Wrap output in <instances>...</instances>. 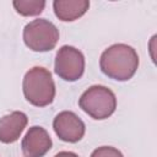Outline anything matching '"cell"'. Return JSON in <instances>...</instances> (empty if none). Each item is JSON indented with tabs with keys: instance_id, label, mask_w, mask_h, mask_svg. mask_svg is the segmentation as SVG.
<instances>
[{
	"instance_id": "8fae6325",
	"label": "cell",
	"mask_w": 157,
	"mask_h": 157,
	"mask_svg": "<svg viewBox=\"0 0 157 157\" xmlns=\"http://www.w3.org/2000/svg\"><path fill=\"white\" fill-rule=\"evenodd\" d=\"M91 157H124L123 153L112 146H101L98 148H96L92 153Z\"/></svg>"
},
{
	"instance_id": "6da1fadb",
	"label": "cell",
	"mask_w": 157,
	"mask_h": 157,
	"mask_svg": "<svg viewBox=\"0 0 157 157\" xmlns=\"http://www.w3.org/2000/svg\"><path fill=\"white\" fill-rule=\"evenodd\" d=\"M99 66L104 75L118 81L130 80L139 67L136 50L124 43L108 47L101 55Z\"/></svg>"
},
{
	"instance_id": "3957f363",
	"label": "cell",
	"mask_w": 157,
	"mask_h": 157,
	"mask_svg": "<svg viewBox=\"0 0 157 157\" xmlns=\"http://www.w3.org/2000/svg\"><path fill=\"white\" fill-rule=\"evenodd\" d=\"M78 105L91 118L102 120L109 118L115 112L117 97L110 88L102 85H93L81 94Z\"/></svg>"
},
{
	"instance_id": "30bf717a",
	"label": "cell",
	"mask_w": 157,
	"mask_h": 157,
	"mask_svg": "<svg viewBox=\"0 0 157 157\" xmlns=\"http://www.w3.org/2000/svg\"><path fill=\"white\" fill-rule=\"evenodd\" d=\"M12 5L17 11V13L22 16H37L43 11L45 6V1L44 0H15Z\"/></svg>"
},
{
	"instance_id": "7a4b0ae2",
	"label": "cell",
	"mask_w": 157,
	"mask_h": 157,
	"mask_svg": "<svg viewBox=\"0 0 157 157\" xmlns=\"http://www.w3.org/2000/svg\"><path fill=\"white\" fill-rule=\"evenodd\" d=\"M23 96L32 105H49L55 97V83L49 70L43 66L29 69L22 81Z\"/></svg>"
},
{
	"instance_id": "52a82bcc",
	"label": "cell",
	"mask_w": 157,
	"mask_h": 157,
	"mask_svg": "<svg viewBox=\"0 0 157 157\" xmlns=\"http://www.w3.org/2000/svg\"><path fill=\"white\" fill-rule=\"evenodd\" d=\"M22 153L25 157H43L52 148V139L42 126H32L22 139Z\"/></svg>"
},
{
	"instance_id": "5b68a950",
	"label": "cell",
	"mask_w": 157,
	"mask_h": 157,
	"mask_svg": "<svg viewBox=\"0 0 157 157\" xmlns=\"http://www.w3.org/2000/svg\"><path fill=\"white\" fill-rule=\"evenodd\" d=\"M55 74L65 81L78 80L85 71V56L72 45H63L55 56Z\"/></svg>"
},
{
	"instance_id": "7c38bea8",
	"label": "cell",
	"mask_w": 157,
	"mask_h": 157,
	"mask_svg": "<svg viewBox=\"0 0 157 157\" xmlns=\"http://www.w3.org/2000/svg\"><path fill=\"white\" fill-rule=\"evenodd\" d=\"M54 157H78V156L74 152H70V151H61V152L56 153Z\"/></svg>"
},
{
	"instance_id": "ba28073f",
	"label": "cell",
	"mask_w": 157,
	"mask_h": 157,
	"mask_svg": "<svg viewBox=\"0 0 157 157\" xmlns=\"http://www.w3.org/2000/svg\"><path fill=\"white\" fill-rule=\"evenodd\" d=\"M27 115L23 112H11L0 118V142L12 144L18 140L27 125Z\"/></svg>"
},
{
	"instance_id": "9c48e42d",
	"label": "cell",
	"mask_w": 157,
	"mask_h": 157,
	"mask_svg": "<svg viewBox=\"0 0 157 157\" xmlns=\"http://www.w3.org/2000/svg\"><path fill=\"white\" fill-rule=\"evenodd\" d=\"M88 7L87 0H55L53 2L55 16L61 21H75L83 16Z\"/></svg>"
},
{
	"instance_id": "8992f818",
	"label": "cell",
	"mask_w": 157,
	"mask_h": 157,
	"mask_svg": "<svg viewBox=\"0 0 157 157\" xmlns=\"http://www.w3.org/2000/svg\"><path fill=\"white\" fill-rule=\"evenodd\" d=\"M53 129L58 137L65 142H78L86 131L85 123L74 112H60L53 120Z\"/></svg>"
},
{
	"instance_id": "277c9868",
	"label": "cell",
	"mask_w": 157,
	"mask_h": 157,
	"mask_svg": "<svg viewBox=\"0 0 157 157\" xmlns=\"http://www.w3.org/2000/svg\"><path fill=\"white\" fill-rule=\"evenodd\" d=\"M58 40L59 29L45 18L33 20L23 28V42L33 52H49L55 48Z\"/></svg>"
}]
</instances>
